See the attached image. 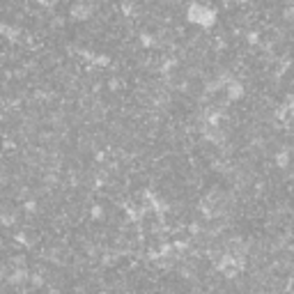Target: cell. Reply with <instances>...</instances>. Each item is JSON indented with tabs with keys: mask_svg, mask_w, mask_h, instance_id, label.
<instances>
[{
	"mask_svg": "<svg viewBox=\"0 0 294 294\" xmlns=\"http://www.w3.org/2000/svg\"><path fill=\"white\" fill-rule=\"evenodd\" d=\"M223 2H225V5H232V2L234 5H239V2H246V0H223Z\"/></svg>",
	"mask_w": 294,
	"mask_h": 294,
	"instance_id": "cell-6",
	"label": "cell"
},
{
	"mask_svg": "<svg viewBox=\"0 0 294 294\" xmlns=\"http://www.w3.org/2000/svg\"><path fill=\"white\" fill-rule=\"evenodd\" d=\"M37 2H39V5L44 7V9H53V7H55V2H58V0H37Z\"/></svg>",
	"mask_w": 294,
	"mask_h": 294,
	"instance_id": "cell-5",
	"label": "cell"
},
{
	"mask_svg": "<svg viewBox=\"0 0 294 294\" xmlns=\"http://www.w3.org/2000/svg\"><path fill=\"white\" fill-rule=\"evenodd\" d=\"M92 14H94V5H92V2L80 0V2H76V5L72 7L69 16H72L74 21H87V19H92Z\"/></svg>",
	"mask_w": 294,
	"mask_h": 294,
	"instance_id": "cell-2",
	"label": "cell"
},
{
	"mask_svg": "<svg viewBox=\"0 0 294 294\" xmlns=\"http://www.w3.org/2000/svg\"><path fill=\"white\" fill-rule=\"evenodd\" d=\"M223 92H225V99L227 101H239L241 97H244V85H241L239 80L230 78L225 83V87H223Z\"/></svg>",
	"mask_w": 294,
	"mask_h": 294,
	"instance_id": "cell-3",
	"label": "cell"
},
{
	"mask_svg": "<svg viewBox=\"0 0 294 294\" xmlns=\"http://www.w3.org/2000/svg\"><path fill=\"white\" fill-rule=\"evenodd\" d=\"M288 163H290V154L288 152H281L278 156H276V166L278 168H285Z\"/></svg>",
	"mask_w": 294,
	"mask_h": 294,
	"instance_id": "cell-4",
	"label": "cell"
},
{
	"mask_svg": "<svg viewBox=\"0 0 294 294\" xmlns=\"http://www.w3.org/2000/svg\"><path fill=\"white\" fill-rule=\"evenodd\" d=\"M216 19H219L216 9H212L207 5H200V2H191L186 9V21L198 28H212L216 23Z\"/></svg>",
	"mask_w": 294,
	"mask_h": 294,
	"instance_id": "cell-1",
	"label": "cell"
}]
</instances>
